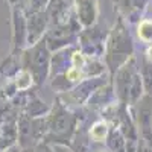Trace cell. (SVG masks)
I'll return each instance as SVG.
<instances>
[{
    "mask_svg": "<svg viewBox=\"0 0 152 152\" xmlns=\"http://www.w3.org/2000/svg\"><path fill=\"white\" fill-rule=\"evenodd\" d=\"M105 132H107V126L104 123H97V125H94V128L91 129V137L96 138V140H102Z\"/></svg>",
    "mask_w": 152,
    "mask_h": 152,
    "instance_id": "6da1fadb",
    "label": "cell"
},
{
    "mask_svg": "<svg viewBox=\"0 0 152 152\" xmlns=\"http://www.w3.org/2000/svg\"><path fill=\"white\" fill-rule=\"evenodd\" d=\"M73 61H75V64H81V62H82V56L76 53V55L73 56Z\"/></svg>",
    "mask_w": 152,
    "mask_h": 152,
    "instance_id": "3957f363",
    "label": "cell"
},
{
    "mask_svg": "<svg viewBox=\"0 0 152 152\" xmlns=\"http://www.w3.org/2000/svg\"><path fill=\"white\" fill-rule=\"evenodd\" d=\"M79 76H81V73H79V70H76V69H70L69 72H67V78L69 79H79Z\"/></svg>",
    "mask_w": 152,
    "mask_h": 152,
    "instance_id": "7a4b0ae2",
    "label": "cell"
},
{
    "mask_svg": "<svg viewBox=\"0 0 152 152\" xmlns=\"http://www.w3.org/2000/svg\"><path fill=\"white\" fill-rule=\"evenodd\" d=\"M148 53H149V58L152 59V49H149V52H148Z\"/></svg>",
    "mask_w": 152,
    "mask_h": 152,
    "instance_id": "277c9868",
    "label": "cell"
}]
</instances>
